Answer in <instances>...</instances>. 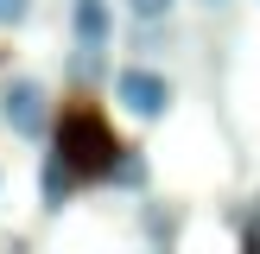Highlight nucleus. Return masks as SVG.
<instances>
[{
  "mask_svg": "<svg viewBox=\"0 0 260 254\" xmlns=\"http://www.w3.org/2000/svg\"><path fill=\"white\" fill-rule=\"evenodd\" d=\"M51 159H63V172L76 178V184H102L114 165V152H121V140H114V127L102 121L95 108H63L57 121H51L45 134Z\"/></svg>",
  "mask_w": 260,
  "mask_h": 254,
  "instance_id": "1",
  "label": "nucleus"
},
{
  "mask_svg": "<svg viewBox=\"0 0 260 254\" xmlns=\"http://www.w3.org/2000/svg\"><path fill=\"white\" fill-rule=\"evenodd\" d=\"M108 96H114V108H121L127 121L159 127L165 114H172V102H178V83L152 57H134V64H121V70H108Z\"/></svg>",
  "mask_w": 260,
  "mask_h": 254,
  "instance_id": "2",
  "label": "nucleus"
},
{
  "mask_svg": "<svg viewBox=\"0 0 260 254\" xmlns=\"http://www.w3.org/2000/svg\"><path fill=\"white\" fill-rule=\"evenodd\" d=\"M51 89L38 83V76H7L0 83V127H7L13 140H25V146H38V140L51 134Z\"/></svg>",
  "mask_w": 260,
  "mask_h": 254,
  "instance_id": "3",
  "label": "nucleus"
},
{
  "mask_svg": "<svg viewBox=\"0 0 260 254\" xmlns=\"http://www.w3.org/2000/svg\"><path fill=\"white\" fill-rule=\"evenodd\" d=\"M70 38L76 45H108L114 38V7L108 0H70Z\"/></svg>",
  "mask_w": 260,
  "mask_h": 254,
  "instance_id": "4",
  "label": "nucleus"
},
{
  "mask_svg": "<svg viewBox=\"0 0 260 254\" xmlns=\"http://www.w3.org/2000/svg\"><path fill=\"white\" fill-rule=\"evenodd\" d=\"M102 184H114V190H134V197H140V190L152 184V165H146V152H140V146H121Z\"/></svg>",
  "mask_w": 260,
  "mask_h": 254,
  "instance_id": "5",
  "label": "nucleus"
},
{
  "mask_svg": "<svg viewBox=\"0 0 260 254\" xmlns=\"http://www.w3.org/2000/svg\"><path fill=\"white\" fill-rule=\"evenodd\" d=\"M76 190H83V184L63 172V159H51V152H45V165H38V197H45V210H63Z\"/></svg>",
  "mask_w": 260,
  "mask_h": 254,
  "instance_id": "6",
  "label": "nucleus"
},
{
  "mask_svg": "<svg viewBox=\"0 0 260 254\" xmlns=\"http://www.w3.org/2000/svg\"><path fill=\"white\" fill-rule=\"evenodd\" d=\"M140 235L159 241V248H172V241H178V210H172V203H159V197L140 203Z\"/></svg>",
  "mask_w": 260,
  "mask_h": 254,
  "instance_id": "7",
  "label": "nucleus"
},
{
  "mask_svg": "<svg viewBox=\"0 0 260 254\" xmlns=\"http://www.w3.org/2000/svg\"><path fill=\"white\" fill-rule=\"evenodd\" d=\"M108 45H76L70 51V76L76 83H108V57H102Z\"/></svg>",
  "mask_w": 260,
  "mask_h": 254,
  "instance_id": "8",
  "label": "nucleus"
},
{
  "mask_svg": "<svg viewBox=\"0 0 260 254\" xmlns=\"http://www.w3.org/2000/svg\"><path fill=\"white\" fill-rule=\"evenodd\" d=\"M121 7H127V19H140V25H172L184 0H121Z\"/></svg>",
  "mask_w": 260,
  "mask_h": 254,
  "instance_id": "9",
  "label": "nucleus"
},
{
  "mask_svg": "<svg viewBox=\"0 0 260 254\" xmlns=\"http://www.w3.org/2000/svg\"><path fill=\"white\" fill-rule=\"evenodd\" d=\"M32 7L38 0H0V32H19V25L32 19Z\"/></svg>",
  "mask_w": 260,
  "mask_h": 254,
  "instance_id": "10",
  "label": "nucleus"
},
{
  "mask_svg": "<svg viewBox=\"0 0 260 254\" xmlns=\"http://www.w3.org/2000/svg\"><path fill=\"white\" fill-rule=\"evenodd\" d=\"M248 248H260V197L248 203Z\"/></svg>",
  "mask_w": 260,
  "mask_h": 254,
  "instance_id": "11",
  "label": "nucleus"
},
{
  "mask_svg": "<svg viewBox=\"0 0 260 254\" xmlns=\"http://www.w3.org/2000/svg\"><path fill=\"white\" fill-rule=\"evenodd\" d=\"M197 7H210V13H216V7H229V0H197Z\"/></svg>",
  "mask_w": 260,
  "mask_h": 254,
  "instance_id": "12",
  "label": "nucleus"
}]
</instances>
